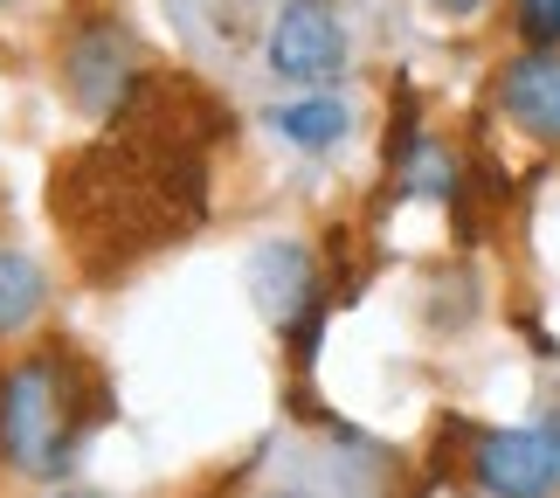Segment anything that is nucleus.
I'll return each instance as SVG.
<instances>
[{"instance_id": "7ed1b4c3", "label": "nucleus", "mask_w": 560, "mask_h": 498, "mask_svg": "<svg viewBox=\"0 0 560 498\" xmlns=\"http://www.w3.org/2000/svg\"><path fill=\"white\" fill-rule=\"evenodd\" d=\"M104 132H125V139H145V146H166V153H194L208 160L214 146L235 132L229 104L208 91L201 77H180V70H139V83L125 91V104L112 112Z\"/></svg>"}, {"instance_id": "f257e3e1", "label": "nucleus", "mask_w": 560, "mask_h": 498, "mask_svg": "<svg viewBox=\"0 0 560 498\" xmlns=\"http://www.w3.org/2000/svg\"><path fill=\"white\" fill-rule=\"evenodd\" d=\"M49 222L91 285H118L208 222V160L97 132L49 166Z\"/></svg>"}, {"instance_id": "0eeeda50", "label": "nucleus", "mask_w": 560, "mask_h": 498, "mask_svg": "<svg viewBox=\"0 0 560 498\" xmlns=\"http://www.w3.org/2000/svg\"><path fill=\"white\" fill-rule=\"evenodd\" d=\"M249 291H256L264 319H270L284 339L305 326L318 305H326V285H318L305 243H264V250H256V256H249Z\"/></svg>"}, {"instance_id": "9b49d317", "label": "nucleus", "mask_w": 560, "mask_h": 498, "mask_svg": "<svg viewBox=\"0 0 560 498\" xmlns=\"http://www.w3.org/2000/svg\"><path fill=\"white\" fill-rule=\"evenodd\" d=\"M526 49H560V0H520Z\"/></svg>"}, {"instance_id": "4468645a", "label": "nucleus", "mask_w": 560, "mask_h": 498, "mask_svg": "<svg viewBox=\"0 0 560 498\" xmlns=\"http://www.w3.org/2000/svg\"><path fill=\"white\" fill-rule=\"evenodd\" d=\"M0 8H8V0H0Z\"/></svg>"}, {"instance_id": "6e6552de", "label": "nucleus", "mask_w": 560, "mask_h": 498, "mask_svg": "<svg viewBox=\"0 0 560 498\" xmlns=\"http://www.w3.org/2000/svg\"><path fill=\"white\" fill-rule=\"evenodd\" d=\"M499 112L526 139L560 146V49H520L499 70Z\"/></svg>"}, {"instance_id": "f8f14e48", "label": "nucleus", "mask_w": 560, "mask_h": 498, "mask_svg": "<svg viewBox=\"0 0 560 498\" xmlns=\"http://www.w3.org/2000/svg\"><path fill=\"white\" fill-rule=\"evenodd\" d=\"M429 8H436V14H450V21H470V14H485L491 0H429Z\"/></svg>"}, {"instance_id": "1a4fd4ad", "label": "nucleus", "mask_w": 560, "mask_h": 498, "mask_svg": "<svg viewBox=\"0 0 560 498\" xmlns=\"http://www.w3.org/2000/svg\"><path fill=\"white\" fill-rule=\"evenodd\" d=\"M42 312H49V277L28 250L0 243V339H21L42 326Z\"/></svg>"}, {"instance_id": "423d86ee", "label": "nucleus", "mask_w": 560, "mask_h": 498, "mask_svg": "<svg viewBox=\"0 0 560 498\" xmlns=\"http://www.w3.org/2000/svg\"><path fill=\"white\" fill-rule=\"evenodd\" d=\"M270 70L284 83H332L347 70V21L332 0H284L270 21Z\"/></svg>"}, {"instance_id": "20e7f679", "label": "nucleus", "mask_w": 560, "mask_h": 498, "mask_svg": "<svg viewBox=\"0 0 560 498\" xmlns=\"http://www.w3.org/2000/svg\"><path fill=\"white\" fill-rule=\"evenodd\" d=\"M56 77H62V97L77 104L91 125H112V112L125 104V91L139 83V42L118 14H83L70 21L56 49Z\"/></svg>"}, {"instance_id": "f03ea898", "label": "nucleus", "mask_w": 560, "mask_h": 498, "mask_svg": "<svg viewBox=\"0 0 560 498\" xmlns=\"http://www.w3.org/2000/svg\"><path fill=\"white\" fill-rule=\"evenodd\" d=\"M104 416H112V387L83 346H28L0 374V464L56 491Z\"/></svg>"}, {"instance_id": "ddd939ff", "label": "nucleus", "mask_w": 560, "mask_h": 498, "mask_svg": "<svg viewBox=\"0 0 560 498\" xmlns=\"http://www.w3.org/2000/svg\"><path fill=\"white\" fill-rule=\"evenodd\" d=\"M42 498H112V491H83V485H56V491H42Z\"/></svg>"}, {"instance_id": "9d476101", "label": "nucleus", "mask_w": 560, "mask_h": 498, "mask_svg": "<svg viewBox=\"0 0 560 498\" xmlns=\"http://www.w3.org/2000/svg\"><path fill=\"white\" fill-rule=\"evenodd\" d=\"M270 125L291 146H305V153H326V146L347 139L353 118H347V104H339V97H298V104H284V112H270Z\"/></svg>"}, {"instance_id": "39448f33", "label": "nucleus", "mask_w": 560, "mask_h": 498, "mask_svg": "<svg viewBox=\"0 0 560 498\" xmlns=\"http://www.w3.org/2000/svg\"><path fill=\"white\" fill-rule=\"evenodd\" d=\"M464 471L491 498H553L560 491V408L533 429H470Z\"/></svg>"}]
</instances>
